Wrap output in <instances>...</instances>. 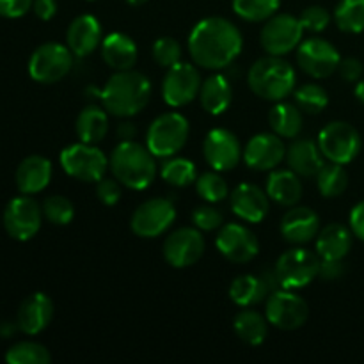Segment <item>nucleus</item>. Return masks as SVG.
<instances>
[{
  "instance_id": "obj_47",
  "label": "nucleus",
  "mask_w": 364,
  "mask_h": 364,
  "mask_svg": "<svg viewBox=\"0 0 364 364\" xmlns=\"http://www.w3.org/2000/svg\"><path fill=\"white\" fill-rule=\"evenodd\" d=\"M34 0H0V16L21 18L32 9Z\"/></svg>"
},
{
  "instance_id": "obj_38",
  "label": "nucleus",
  "mask_w": 364,
  "mask_h": 364,
  "mask_svg": "<svg viewBox=\"0 0 364 364\" xmlns=\"http://www.w3.org/2000/svg\"><path fill=\"white\" fill-rule=\"evenodd\" d=\"M281 0H233V11L245 21H267L277 13Z\"/></svg>"
},
{
  "instance_id": "obj_22",
  "label": "nucleus",
  "mask_w": 364,
  "mask_h": 364,
  "mask_svg": "<svg viewBox=\"0 0 364 364\" xmlns=\"http://www.w3.org/2000/svg\"><path fill=\"white\" fill-rule=\"evenodd\" d=\"M279 230L284 240L290 242V244H308L318 235L320 219L315 210L295 205L283 215Z\"/></svg>"
},
{
  "instance_id": "obj_26",
  "label": "nucleus",
  "mask_w": 364,
  "mask_h": 364,
  "mask_svg": "<svg viewBox=\"0 0 364 364\" xmlns=\"http://www.w3.org/2000/svg\"><path fill=\"white\" fill-rule=\"evenodd\" d=\"M287 162L294 173L301 178H311L322 169L323 155L318 148V142L311 139H297L287 149Z\"/></svg>"
},
{
  "instance_id": "obj_4",
  "label": "nucleus",
  "mask_w": 364,
  "mask_h": 364,
  "mask_svg": "<svg viewBox=\"0 0 364 364\" xmlns=\"http://www.w3.org/2000/svg\"><path fill=\"white\" fill-rule=\"evenodd\" d=\"M247 84L258 98L277 103L294 95L297 73L283 57L267 53L249 68Z\"/></svg>"
},
{
  "instance_id": "obj_24",
  "label": "nucleus",
  "mask_w": 364,
  "mask_h": 364,
  "mask_svg": "<svg viewBox=\"0 0 364 364\" xmlns=\"http://www.w3.org/2000/svg\"><path fill=\"white\" fill-rule=\"evenodd\" d=\"M14 180H16V187L21 194H38V192L45 191L52 180V162L41 155L27 156L18 166Z\"/></svg>"
},
{
  "instance_id": "obj_34",
  "label": "nucleus",
  "mask_w": 364,
  "mask_h": 364,
  "mask_svg": "<svg viewBox=\"0 0 364 364\" xmlns=\"http://www.w3.org/2000/svg\"><path fill=\"white\" fill-rule=\"evenodd\" d=\"M160 176L173 187H188L198 180V169L192 160L183 156H169L160 167Z\"/></svg>"
},
{
  "instance_id": "obj_42",
  "label": "nucleus",
  "mask_w": 364,
  "mask_h": 364,
  "mask_svg": "<svg viewBox=\"0 0 364 364\" xmlns=\"http://www.w3.org/2000/svg\"><path fill=\"white\" fill-rule=\"evenodd\" d=\"M153 59L159 66L169 70L171 66L178 64L181 60V45L178 39L162 36L153 43Z\"/></svg>"
},
{
  "instance_id": "obj_5",
  "label": "nucleus",
  "mask_w": 364,
  "mask_h": 364,
  "mask_svg": "<svg viewBox=\"0 0 364 364\" xmlns=\"http://www.w3.org/2000/svg\"><path fill=\"white\" fill-rule=\"evenodd\" d=\"M191 127L187 117L180 112L160 114L149 124L146 134V146L156 159H169L174 156L187 144Z\"/></svg>"
},
{
  "instance_id": "obj_49",
  "label": "nucleus",
  "mask_w": 364,
  "mask_h": 364,
  "mask_svg": "<svg viewBox=\"0 0 364 364\" xmlns=\"http://www.w3.org/2000/svg\"><path fill=\"white\" fill-rule=\"evenodd\" d=\"M350 230L354 237L364 242V201L358 203L350 212Z\"/></svg>"
},
{
  "instance_id": "obj_30",
  "label": "nucleus",
  "mask_w": 364,
  "mask_h": 364,
  "mask_svg": "<svg viewBox=\"0 0 364 364\" xmlns=\"http://www.w3.org/2000/svg\"><path fill=\"white\" fill-rule=\"evenodd\" d=\"M75 130L82 142L98 144L109 134V112L98 105L85 107L77 116Z\"/></svg>"
},
{
  "instance_id": "obj_27",
  "label": "nucleus",
  "mask_w": 364,
  "mask_h": 364,
  "mask_svg": "<svg viewBox=\"0 0 364 364\" xmlns=\"http://www.w3.org/2000/svg\"><path fill=\"white\" fill-rule=\"evenodd\" d=\"M302 192L304 188L297 173L291 169L270 171L269 180H267V194L274 203L291 208L302 199Z\"/></svg>"
},
{
  "instance_id": "obj_37",
  "label": "nucleus",
  "mask_w": 364,
  "mask_h": 364,
  "mask_svg": "<svg viewBox=\"0 0 364 364\" xmlns=\"http://www.w3.org/2000/svg\"><path fill=\"white\" fill-rule=\"evenodd\" d=\"M295 105L302 110V112L309 114V116H316L322 112L329 103V95L326 89L320 84L309 82V84L301 85L294 91Z\"/></svg>"
},
{
  "instance_id": "obj_14",
  "label": "nucleus",
  "mask_w": 364,
  "mask_h": 364,
  "mask_svg": "<svg viewBox=\"0 0 364 364\" xmlns=\"http://www.w3.org/2000/svg\"><path fill=\"white\" fill-rule=\"evenodd\" d=\"M201 75L191 63H178L167 70L162 82V98L169 107H185L194 102L201 89Z\"/></svg>"
},
{
  "instance_id": "obj_31",
  "label": "nucleus",
  "mask_w": 364,
  "mask_h": 364,
  "mask_svg": "<svg viewBox=\"0 0 364 364\" xmlns=\"http://www.w3.org/2000/svg\"><path fill=\"white\" fill-rule=\"evenodd\" d=\"M269 295L270 290L262 276L244 274V276L235 277L233 283L230 284V299L240 308H251V306L259 304Z\"/></svg>"
},
{
  "instance_id": "obj_35",
  "label": "nucleus",
  "mask_w": 364,
  "mask_h": 364,
  "mask_svg": "<svg viewBox=\"0 0 364 364\" xmlns=\"http://www.w3.org/2000/svg\"><path fill=\"white\" fill-rule=\"evenodd\" d=\"M316 187L323 198H340L348 187V174L341 164H323L316 174Z\"/></svg>"
},
{
  "instance_id": "obj_51",
  "label": "nucleus",
  "mask_w": 364,
  "mask_h": 364,
  "mask_svg": "<svg viewBox=\"0 0 364 364\" xmlns=\"http://www.w3.org/2000/svg\"><path fill=\"white\" fill-rule=\"evenodd\" d=\"M116 134L117 137H119V141H134L135 134H137V128H135V124L130 123V121H123V123L117 124Z\"/></svg>"
},
{
  "instance_id": "obj_20",
  "label": "nucleus",
  "mask_w": 364,
  "mask_h": 364,
  "mask_svg": "<svg viewBox=\"0 0 364 364\" xmlns=\"http://www.w3.org/2000/svg\"><path fill=\"white\" fill-rule=\"evenodd\" d=\"M230 205L235 215L244 223L259 224L270 212V198L267 191L252 183H240L230 194Z\"/></svg>"
},
{
  "instance_id": "obj_45",
  "label": "nucleus",
  "mask_w": 364,
  "mask_h": 364,
  "mask_svg": "<svg viewBox=\"0 0 364 364\" xmlns=\"http://www.w3.org/2000/svg\"><path fill=\"white\" fill-rule=\"evenodd\" d=\"M121 194V183L116 178H107L103 176L102 180L96 181V198L100 199V203L105 206H114L119 203Z\"/></svg>"
},
{
  "instance_id": "obj_40",
  "label": "nucleus",
  "mask_w": 364,
  "mask_h": 364,
  "mask_svg": "<svg viewBox=\"0 0 364 364\" xmlns=\"http://www.w3.org/2000/svg\"><path fill=\"white\" fill-rule=\"evenodd\" d=\"M6 361L9 364H48L52 361V355L41 343L20 341L7 350Z\"/></svg>"
},
{
  "instance_id": "obj_21",
  "label": "nucleus",
  "mask_w": 364,
  "mask_h": 364,
  "mask_svg": "<svg viewBox=\"0 0 364 364\" xmlns=\"http://www.w3.org/2000/svg\"><path fill=\"white\" fill-rule=\"evenodd\" d=\"M53 318V302L48 295L36 291L23 299L16 313V327L27 336H36L50 326Z\"/></svg>"
},
{
  "instance_id": "obj_7",
  "label": "nucleus",
  "mask_w": 364,
  "mask_h": 364,
  "mask_svg": "<svg viewBox=\"0 0 364 364\" xmlns=\"http://www.w3.org/2000/svg\"><path fill=\"white\" fill-rule=\"evenodd\" d=\"M318 148L329 162L347 166L363 148L361 135L354 124L347 121H333L318 134Z\"/></svg>"
},
{
  "instance_id": "obj_50",
  "label": "nucleus",
  "mask_w": 364,
  "mask_h": 364,
  "mask_svg": "<svg viewBox=\"0 0 364 364\" xmlns=\"http://www.w3.org/2000/svg\"><path fill=\"white\" fill-rule=\"evenodd\" d=\"M32 9L39 20L48 21L57 14V0H34Z\"/></svg>"
},
{
  "instance_id": "obj_17",
  "label": "nucleus",
  "mask_w": 364,
  "mask_h": 364,
  "mask_svg": "<svg viewBox=\"0 0 364 364\" xmlns=\"http://www.w3.org/2000/svg\"><path fill=\"white\" fill-rule=\"evenodd\" d=\"M205 238L198 228H180L164 242V259L174 269H187L205 255Z\"/></svg>"
},
{
  "instance_id": "obj_11",
  "label": "nucleus",
  "mask_w": 364,
  "mask_h": 364,
  "mask_svg": "<svg viewBox=\"0 0 364 364\" xmlns=\"http://www.w3.org/2000/svg\"><path fill=\"white\" fill-rule=\"evenodd\" d=\"M176 220V208L167 198H153L141 203L132 213L130 228L141 238H156L169 231Z\"/></svg>"
},
{
  "instance_id": "obj_12",
  "label": "nucleus",
  "mask_w": 364,
  "mask_h": 364,
  "mask_svg": "<svg viewBox=\"0 0 364 364\" xmlns=\"http://www.w3.org/2000/svg\"><path fill=\"white\" fill-rule=\"evenodd\" d=\"M2 220L7 235L13 240L27 242L41 230L43 210L31 196H18L6 205Z\"/></svg>"
},
{
  "instance_id": "obj_3",
  "label": "nucleus",
  "mask_w": 364,
  "mask_h": 364,
  "mask_svg": "<svg viewBox=\"0 0 364 364\" xmlns=\"http://www.w3.org/2000/svg\"><path fill=\"white\" fill-rule=\"evenodd\" d=\"M156 156L148 146L135 141H121L109 159V171L123 187L146 191L155 181Z\"/></svg>"
},
{
  "instance_id": "obj_36",
  "label": "nucleus",
  "mask_w": 364,
  "mask_h": 364,
  "mask_svg": "<svg viewBox=\"0 0 364 364\" xmlns=\"http://www.w3.org/2000/svg\"><path fill=\"white\" fill-rule=\"evenodd\" d=\"M338 28L347 34L364 32V0H340L334 9Z\"/></svg>"
},
{
  "instance_id": "obj_41",
  "label": "nucleus",
  "mask_w": 364,
  "mask_h": 364,
  "mask_svg": "<svg viewBox=\"0 0 364 364\" xmlns=\"http://www.w3.org/2000/svg\"><path fill=\"white\" fill-rule=\"evenodd\" d=\"M43 217L55 226H68L75 217V206L66 196L53 194L43 201Z\"/></svg>"
},
{
  "instance_id": "obj_8",
  "label": "nucleus",
  "mask_w": 364,
  "mask_h": 364,
  "mask_svg": "<svg viewBox=\"0 0 364 364\" xmlns=\"http://www.w3.org/2000/svg\"><path fill=\"white\" fill-rule=\"evenodd\" d=\"M274 269L284 290H301L318 277L320 256L304 247L288 249L277 258Z\"/></svg>"
},
{
  "instance_id": "obj_23",
  "label": "nucleus",
  "mask_w": 364,
  "mask_h": 364,
  "mask_svg": "<svg viewBox=\"0 0 364 364\" xmlns=\"http://www.w3.org/2000/svg\"><path fill=\"white\" fill-rule=\"evenodd\" d=\"M103 34L98 18L92 14H80L70 23L66 32L68 48L77 57H87L102 45Z\"/></svg>"
},
{
  "instance_id": "obj_48",
  "label": "nucleus",
  "mask_w": 364,
  "mask_h": 364,
  "mask_svg": "<svg viewBox=\"0 0 364 364\" xmlns=\"http://www.w3.org/2000/svg\"><path fill=\"white\" fill-rule=\"evenodd\" d=\"M345 274L343 259H322L320 258L318 277L322 281H336Z\"/></svg>"
},
{
  "instance_id": "obj_25",
  "label": "nucleus",
  "mask_w": 364,
  "mask_h": 364,
  "mask_svg": "<svg viewBox=\"0 0 364 364\" xmlns=\"http://www.w3.org/2000/svg\"><path fill=\"white\" fill-rule=\"evenodd\" d=\"M100 48H102L103 63L114 71L134 70L135 63H137V45L130 36L123 34V32H112V34L105 36Z\"/></svg>"
},
{
  "instance_id": "obj_13",
  "label": "nucleus",
  "mask_w": 364,
  "mask_h": 364,
  "mask_svg": "<svg viewBox=\"0 0 364 364\" xmlns=\"http://www.w3.org/2000/svg\"><path fill=\"white\" fill-rule=\"evenodd\" d=\"M265 316L270 326L281 331L301 329L309 318V306L301 295L291 294V290L274 291L267 297Z\"/></svg>"
},
{
  "instance_id": "obj_10",
  "label": "nucleus",
  "mask_w": 364,
  "mask_h": 364,
  "mask_svg": "<svg viewBox=\"0 0 364 364\" xmlns=\"http://www.w3.org/2000/svg\"><path fill=\"white\" fill-rule=\"evenodd\" d=\"M302 36H304V27L297 16L276 13L263 25L259 43L269 55L283 57L301 45Z\"/></svg>"
},
{
  "instance_id": "obj_6",
  "label": "nucleus",
  "mask_w": 364,
  "mask_h": 364,
  "mask_svg": "<svg viewBox=\"0 0 364 364\" xmlns=\"http://www.w3.org/2000/svg\"><path fill=\"white\" fill-rule=\"evenodd\" d=\"M59 160L68 176L85 183H96L109 171V159L105 153L96 148V144H87L82 141L64 148Z\"/></svg>"
},
{
  "instance_id": "obj_29",
  "label": "nucleus",
  "mask_w": 364,
  "mask_h": 364,
  "mask_svg": "<svg viewBox=\"0 0 364 364\" xmlns=\"http://www.w3.org/2000/svg\"><path fill=\"white\" fill-rule=\"evenodd\" d=\"M233 102V87L224 75H212L199 89V103L203 110L212 116H220L230 109Z\"/></svg>"
},
{
  "instance_id": "obj_44",
  "label": "nucleus",
  "mask_w": 364,
  "mask_h": 364,
  "mask_svg": "<svg viewBox=\"0 0 364 364\" xmlns=\"http://www.w3.org/2000/svg\"><path fill=\"white\" fill-rule=\"evenodd\" d=\"M304 32H313V34H318V32L326 31L331 23V14L327 13L326 7L322 6H309L299 16Z\"/></svg>"
},
{
  "instance_id": "obj_19",
  "label": "nucleus",
  "mask_w": 364,
  "mask_h": 364,
  "mask_svg": "<svg viewBox=\"0 0 364 364\" xmlns=\"http://www.w3.org/2000/svg\"><path fill=\"white\" fill-rule=\"evenodd\" d=\"M287 159V146L277 134H258L244 148V162L249 169L274 171Z\"/></svg>"
},
{
  "instance_id": "obj_32",
  "label": "nucleus",
  "mask_w": 364,
  "mask_h": 364,
  "mask_svg": "<svg viewBox=\"0 0 364 364\" xmlns=\"http://www.w3.org/2000/svg\"><path fill=\"white\" fill-rule=\"evenodd\" d=\"M269 123L274 134L283 139H295L302 132V110L294 103L277 102L269 112Z\"/></svg>"
},
{
  "instance_id": "obj_18",
  "label": "nucleus",
  "mask_w": 364,
  "mask_h": 364,
  "mask_svg": "<svg viewBox=\"0 0 364 364\" xmlns=\"http://www.w3.org/2000/svg\"><path fill=\"white\" fill-rule=\"evenodd\" d=\"M215 245L217 251L231 263H249L259 252L258 237L247 226L237 223L220 228Z\"/></svg>"
},
{
  "instance_id": "obj_15",
  "label": "nucleus",
  "mask_w": 364,
  "mask_h": 364,
  "mask_svg": "<svg viewBox=\"0 0 364 364\" xmlns=\"http://www.w3.org/2000/svg\"><path fill=\"white\" fill-rule=\"evenodd\" d=\"M341 63L340 52L333 43L322 38H309L297 48V64L311 78H327L338 71Z\"/></svg>"
},
{
  "instance_id": "obj_39",
  "label": "nucleus",
  "mask_w": 364,
  "mask_h": 364,
  "mask_svg": "<svg viewBox=\"0 0 364 364\" xmlns=\"http://www.w3.org/2000/svg\"><path fill=\"white\" fill-rule=\"evenodd\" d=\"M196 191L203 201L212 203V205L223 203L224 199L230 198V187L219 174V171H210V173H203L201 176H198Z\"/></svg>"
},
{
  "instance_id": "obj_46",
  "label": "nucleus",
  "mask_w": 364,
  "mask_h": 364,
  "mask_svg": "<svg viewBox=\"0 0 364 364\" xmlns=\"http://www.w3.org/2000/svg\"><path fill=\"white\" fill-rule=\"evenodd\" d=\"M338 71H340L341 78L345 82H350V84H355L363 78V63L355 57H347V59H341L340 66H338Z\"/></svg>"
},
{
  "instance_id": "obj_2",
  "label": "nucleus",
  "mask_w": 364,
  "mask_h": 364,
  "mask_svg": "<svg viewBox=\"0 0 364 364\" xmlns=\"http://www.w3.org/2000/svg\"><path fill=\"white\" fill-rule=\"evenodd\" d=\"M151 80L135 70L116 71L100 91L102 107L116 117L137 116L151 100Z\"/></svg>"
},
{
  "instance_id": "obj_16",
  "label": "nucleus",
  "mask_w": 364,
  "mask_h": 364,
  "mask_svg": "<svg viewBox=\"0 0 364 364\" xmlns=\"http://www.w3.org/2000/svg\"><path fill=\"white\" fill-rule=\"evenodd\" d=\"M203 155L213 171L226 173L235 169L244 159V148L237 135L228 128H213L203 142Z\"/></svg>"
},
{
  "instance_id": "obj_28",
  "label": "nucleus",
  "mask_w": 364,
  "mask_h": 364,
  "mask_svg": "<svg viewBox=\"0 0 364 364\" xmlns=\"http://www.w3.org/2000/svg\"><path fill=\"white\" fill-rule=\"evenodd\" d=\"M350 228L340 223L327 224L316 235V255L322 259H343L352 247Z\"/></svg>"
},
{
  "instance_id": "obj_53",
  "label": "nucleus",
  "mask_w": 364,
  "mask_h": 364,
  "mask_svg": "<svg viewBox=\"0 0 364 364\" xmlns=\"http://www.w3.org/2000/svg\"><path fill=\"white\" fill-rule=\"evenodd\" d=\"M127 2L130 4V6H142V4H146L148 0H127Z\"/></svg>"
},
{
  "instance_id": "obj_43",
  "label": "nucleus",
  "mask_w": 364,
  "mask_h": 364,
  "mask_svg": "<svg viewBox=\"0 0 364 364\" xmlns=\"http://www.w3.org/2000/svg\"><path fill=\"white\" fill-rule=\"evenodd\" d=\"M192 223L199 231H215L223 228L224 215L219 208L208 203V205H201L192 212Z\"/></svg>"
},
{
  "instance_id": "obj_1",
  "label": "nucleus",
  "mask_w": 364,
  "mask_h": 364,
  "mask_svg": "<svg viewBox=\"0 0 364 364\" xmlns=\"http://www.w3.org/2000/svg\"><path fill=\"white\" fill-rule=\"evenodd\" d=\"M187 48L198 66L219 71L237 60L244 48V38L233 21L223 16H208L194 25Z\"/></svg>"
},
{
  "instance_id": "obj_52",
  "label": "nucleus",
  "mask_w": 364,
  "mask_h": 364,
  "mask_svg": "<svg viewBox=\"0 0 364 364\" xmlns=\"http://www.w3.org/2000/svg\"><path fill=\"white\" fill-rule=\"evenodd\" d=\"M354 95L359 102L364 103V78H361L359 82H355V89H354Z\"/></svg>"
},
{
  "instance_id": "obj_9",
  "label": "nucleus",
  "mask_w": 364,
  "mask_h": 364,
  "mask_svg": "<svg viewBox=\"0 0 364 364\" xmlns=\"http://www.w3.org/2000/svg\"><path fill=\"white\" fill-rule=\"evenodd\" d=\"M73 68V52L60 43H45L32 52L28 75L39 84H57Z\"/></svg>"
},
{
  "instance_id": "obj_33",
  "label": "nucleus",
  "mask_w": 364,
  "mask_h": 364,
  "mask_svg": "<svg viewBox=\"0 0 364 364\" xmlns=\"http://www.w3.org/2000/svg\"><path fill=\"white\" fill-rule=\"evenodd\" d=\"M233 329L244 343L251 345V347H259L269 336V320L255 309L245 308L235 316Z\"/></svg>"
}]
</instances>
